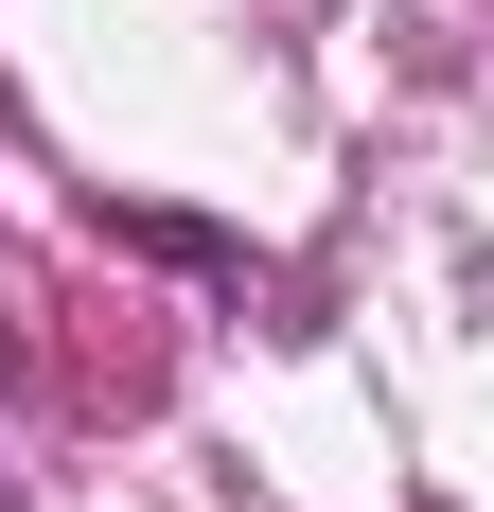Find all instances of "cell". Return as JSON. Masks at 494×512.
Returning a JSON list of instances; mask_svg holds the SVG:
<instances>
[]
</instances>
